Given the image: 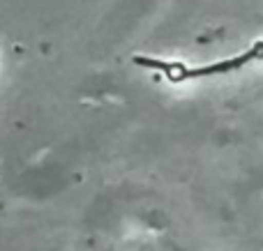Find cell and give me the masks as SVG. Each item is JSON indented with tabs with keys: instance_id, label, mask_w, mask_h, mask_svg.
Listing matches in <instances>:
<instances>
[{
	"instance_id": "6da1fadb",
	"label": "cell",
	"mask_w": 263,
	"mask_h": 251,
	"mask_svg": "<svg viewBox=\"0 0 263 251\" xmlns=\"http://www.w3.org/2000/svg\"><path fill=\"white\" fill-rule=\"evenodd\" d=\"M252 60H259V49H256V44H252L250 51H245V53L236 55V58H231V60L213 62V65H205V67H199V69L185 67L182 74H180V81H187V78H201V76H219V74L236 72V69L245 67L247 62H252Z\"/></svg>"
},
{
	"instance_id": "7a4b0ae2",
	"label": "cell",
	"mask_w": 263,
	"mask_h": 251,
	"mask_svg": "<svg viewBox=\"0 0 263 251\" xmlns=\"http://www.w3.org/2000/svg\"><path fill=\"white\" fill-rule=\"evenodd\" d=\"M256 49H259V60H263V41H256Z\"/></svg>"
}]
</instances>
